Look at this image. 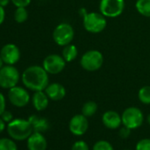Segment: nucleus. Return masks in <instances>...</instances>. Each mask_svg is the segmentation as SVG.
Returning a JSON list of instances; mask_svg holds the SVG:
<instances>
[{
  "label": "nucleus",
  "mask_w": 150,
  "mask_h": 150,
  "mask_svg": "<svg viewBox=\"0 0 150 150\" xmlns=\"http://www.w3.org/2000/svg\"><path fill=\"white\" fill-rule=\"evenodd\" d=\"M22 82L32 91H43L49 85V73L42 66H29L22 73Z\"/></svg>",
  "instance_id": "1"
},
{
  "label": "nucleus",
  "mask_w": 150,
  "mask_h": 150,
  "mask_svg": "<svg viewBox=\"0 0 150 150\" xmlns=\"http://www.w3.org/2000/svg\"><path fill=\"white\" fill-rule=\"evenodd\" d=\"M34 129L31 123L26 119L17 118L8 123L7 132L9 136L15 140H25L33 133Z\"/></svg>",
  "instance_id": "2"
},
{
  "label": "nucleus",
  "mask_w": 150,
  "mask_h": 150,
  "mask_svg": "<svg viewBox=\"0 0 150 150\" xmlns=\"http://www.w3.org/2000/svg\"><path fill=\"white\" fill-rule=\"evenodd\" d=\"M83 27L89 33H101L107 27L106 17L101 13H88L83 16Z\"/></svg>",
  "instance_id": "3"
},
{
  "label": "nucleus",
  "mask_w": 150,
  "mask_h": 150,
  "mask_svg": "<svg viewBox=\"0 0 150 150\" xmlns=\"http://www.w3.org/2000/svg\"><path fill=\"white\" fill-rule=\"evenodd\" d=\"M122 125L131 130L140 127L144 121V116L142 111L137 107L126 108L122 115Z\"/></svg>",
  "instance_id": "4"
},
{
  "label": "nucleus",
  "mask_w": 150,
  "mask_h": 150,
  "mask_svg": "<svg viewBox=\"0 0 150 150\" xmlns=\"http://www.w3.org/2000/svg\"><path fill=\"white\" fill-rule=\"evenodd\" d=\"M80 63L84 70L88 71H96L102 67L103 64V56L99 50H90L82 55Z\"/></svg>",
  "instance_id": "5"
},
{
  "label": "nucleus",
  "mask_w": 150,
  "mask_h": 150,
  "mask_svg": "<svg viewBox=\"0 0 150 150\" xmlns=\"http://www.w3.org/2000/svg\"><path fill=\"white\" fill-rule=\"evenodd\" d=\"M20 72L13 65H5L0 69V87L10 89L19 83Z\"/></svg>",
  "instance_id": "6"
},
{
  "label": "nucleus",
  "mask_w": 150,
  "mask_h": 150,
  "mask_svg": "<svg viewBox=\"0 0 150 150\" xmlns=\"http://www.w3.org/2000/svg\"><path fill=\"white\" fill-rule=\"evenodd\" d=\"M74 38V29L69 23L58 24L53 31V40L59 46L70 44Z\"/></svg>",
  "instance_id": "7"
},
{
  "label": "nucleus",
  "mask_w": 150,
  "mask_h": 150,
  "mask_svg": "<svg viewBox=\"0 0 150 150\" xmlns=\"http://www.w3.org/2000/svg\"><path fill=\"white\" fill-rule=\"evenodd\" d=\"M100 13L106 18H117L125 9L124 0H101L99 6Z\"/></svg>",
  "instance_id": "8"
},
{
  "label": "nucleus",
  "mask_w": 150,
  "mask_h": 150,
  "mask_svg": "<svg viewBox=\"0 0 150 150\" xmlns=\"http://www.w3.org/2000/svg\"><path fill=\"white\" fill-rule=\"evenodd\" d=\"M66 61L62 56L57 54H51L47 56L43 62L42 67L49 74H58L64 69Z\"/></svg>",
  "instance_id": "9"
},
{
  "label": "nucleus",
  "mask_w": 150,
  "mask_h": 150,
  "mask_svg": "<svg viewBox=\"0 0 150 150\" xmlns=\"http://www.w3.org/2000/svg\"><path fill=\"white\" fill-rule=\"evenodd\" d=\"M8 98L13 105L19 108L25 107L30 101V96L28 92L25 88L18 86L9 89Z\"/></svg>",
  "instance_id": "10"
},
{
  "label": "nucleus",
  "mask_w": 150,
  "mask_h": 150,
  "mask_svg": "<svg viewBox=\"0 0 150 150\" xmlns=\"http://www.w3.org/2000/svg\"><path fill=\"white\" fill-rule=\"evenodd\" d=\"M88 129V117L83 114L74 115L69 122V130L75 136L84 135Z\"/></svg>",
  "instance_id": "11"
},
{
  "label": "nucleus",
  "mask_w": 150,
  "mask_h": 150,
  "mask_svg": "<svg viewBox=\"0 0 150 150\" xmlns=\"http://www.w3.org/2000/svg\"><path fill=\"white\" fill-rule=\"evenodd\" d=\"M0 56H1L5 64L13 65L20 60L21 51L18 46L15 44L8 43L2 48L1 51H0Z\"/></svg>",
  "instance_id": "12"
},
{
  "label": "nucleus",
  "mask_w": 150,
  "mask_h": 150,
  "mask_svg": "<svg viewBox=\"0 0 150 150\" xmlns=\"http://www.w3.org/2000/svg\"><path fill=\"white\" fill-rule=\"evenodd\" d=\"M28 150H46L47 140L42 132H34L27 139Z\"/></svg>",
  "instance_id": "13"
},
{
  "label": "nucleus",
  "mask_w": 150,
  "mask_h": 150,
  "mask_svg": "<svg viewBox=\"0 0 150 150\" xmlns=\"http://www.w3.org/2000/svg\"><path fill=\"white\" fill-rule=\"evenodd\" d=\"M102 121L104 126L110 130L117 129L122 125L121 116L114 110H108L104 112L102 117Z\"/></svg>",
  "instance_id": "14"
},
{
  "label": "nucleus",
  "mask_w": 150,
  "mask_h": 150,
  "mask_svg": "<svg viewBox=\"0 0 150 150\" xmlns=\"http://www.w3.org/2000/svg\"><path fill=\"white\" fill-rule=\"evenodd\" d=\"M44 91L48 97L50 98V100L52 101H60L63 98H64L66 95V90L64 87L57 82L49 84Z\"/></svg>",
  "instance_id": "15"
},
{
  "label": "nucleus",
  "mask_w": 150,
  "mask_h": 150,
  "mask_svg": "<svg viewBox=\"0 0 150 150\" xmlns=\"http://www.w3.org/2000/svg\"><path fill=\"white\" fill-rule=\"evenodd\" d=\"M49 100L50 98L46 95L45 91H36L33 95L32 103L36 110L42 111L48 107Z\"/></svg>",
  "instance_id": "16"
},
{
  "label": "nucleus",
  "mask_w": 150,
  "mask_h": 150,
  "mask_svg": "<svg viewBox=\"0 0 150 150\" xmlns=\"http://www.w3.org/2000/svg\"><path fill=\"white\" fill-rule=\"evenodd\" d=\"M28 121L31 123L34 132H43L47 131L50 127V125H49V122L47 119L41 117L39 116H36V115H33V116L29 117Z\"/></svg>",
  "instance_id": "17"
},
{
  "label": "nucleus",
  "mask_w": 150,
  "mask_h": 150,
  "mask_svg": "<svg viewBox=\"0 0 150 150\" xmlns=\"http://www.w3.org/2000/svg\"><path fill=\"white\" fill-rule=\"evenodd\" d=\"M79 51L77 47L73 44H68L64 47V50L62 51V57L64 58L66 62H71L75 60L78 57Z\"/></svg>",
  "instance_id": "18"
},
{
  "label": "nucleus",
  "mask_w": 150,
  "mask_h": 150,
  "mask_svg": "<svg viewBox=\"0 0 150 150\" xmlns=\"http://www.w3.org/2000/svg\"><path fill=\"white\" fill-rule=\"evenodd\" d=\"M135 7L139 14L150 18V0H137Z\"/></svg>",
  "instance_id": "19"
},
{
  "label": "nucleus",
  "mask_w": 150,
  "mask_h": 150,
  "mask_svg": "<svg viewBox=\"0 0 150 150\" xmlns=\"http://www.w3.org/2000/svg\"><path fill=\"white\" fill-rule=\"evenodd\" d=\"M98 110V106L96 102L94 101H88L85 103L81 109V114H83L87 117H93Z\"/></svg>",
  "instance_id": "20"
},
{
  "label": "nucleus",
  "mask_w": 150,
  "mask_h": 150,
  "mask_svg": "<svg viewBox=\"0 0 150 150\" xmlns=\"http://www.w3.org/2000/svg\"><path fill=\"white\" fill-rule=\"evenodd\" d=\"M138 98L144 104H150V86L142 87L138 92Z\"/></svg>",
  "instance_id": "21"
},
{
  "label": "nucleus",
  "mask_w": 150,
  "mask_h": 150,
  "mask_svg": "<svg viewBox=\"0 0 150 150\" xmlns=\"http://www.w3.org/2000/svg\"><path fill=\"white\" fill-rule=\"evenodd\" d=\"M0 150H18L16 143L8 138L0 139Z\"/></svg>",
  "instance_id": "22"
},
{
  "label": "nucleus",
  "mask_w": 150,
  "mask_h": 150,
  "mask_svg": "<svg viewBox=\"0 0 150 150\" xmlns=\"http://www.w3.org/2000/svg\"><path fill=\"white\" fill-rule=\"evenodd\" d=\"M28 13L26 7H17L14 13V20L18 23H23L28 20Z\"/></svg>",
  "instance_id": "23"
},
{
  "label": "nucleus",
  "mask_w": 150,
  "mask_h": 150,
  "mask_svg": "<svg viewBox=\"0 0 150 150\" xmlns=\"http://www.w3.org/2000/svg\"><path fill=\"white\" fill-rule=\"evenodd\" d=\"M93 150H114V148L109 141L98 140L93 146Z\"/></svg>",
  "instance_id": "24"
},
{
  "label": "nucleus",
  "mask_w": 150,
  "mask_h": 150,
  "mask_svg": "<svg viewBox=\"0 0 150 150\" xmlns=\"http://www.w3.org/2000/svg\"><path fill=\"white\" fill-rule=\"evenodd\" d=\"M135 150H150V139H142L136 144Z\"/></svg>",
  "instance_id": "25"
},
{
  "label": "nucleus",
  "mask_w": 150,
  "mask_h": 150,
  "mask_svg": "<svg viewBox=\"0 0 150 150\" xmlns=\"http://www.w3.org/2000/svg\"><path fill=\"white\" fill-rule=\"evenodd\" d=\"M71 150H89L88 145L84 140H78L74 142L71 146Z\"/></svg>",
  "instance_id": "26"
},
{
  "label": "nucleus",
  "mask_w": 150,
  "mask_h": 150,
  "mask_svg": "<svg viewBox=\"0 0 150 150\" xmlns=\"http://www.w3.org/2000/svg\"><path fill=\"white\" fill-rule=\"evenodd\" d=\"M12 2L16 7H27L31 3V0H12Z\"/></svg>",
  "instance_id": "27"
},
{
  "label": "nucleus",
  "mask_w": 150,
  "mask_h": 150,
  "mask_svg": "<svg viewBox=\"0 0 150 150\" xmlns=\"http://www.w3.org/2000/svg\"><path fill=\"white\" fill-rule=\"evenodd\" d=\"M1 118L6 122V123H10L12 120H13V113L8 111V110H5L3 112V114L1 115Z\"/></svg>",
  "instance_id": "28"
},
{
  "label": "nucleus",
  "mask_w": 150,
  "mask_h": 150,
  "mask_svg": "<svg viewBox=\"0 0 150 150\" xmlns=\"http://www.w3.org/2000/svg\"><path fill=\"white\" fill-rule=\"evenodd\" d=\"M130 134H131V129H129V128H127V127H125V126H123V127L119 130V132H118V135H119L121 138H123V139L128 138V137L130 136Z\"/></svg>",
  "instance_id": "29"
},
{
  "label": "nucleus",
  "mask_w": 150,
  "mask_h": 150,
  "mask_svg": "<svg viewBox=\"0 0 150 150\" xmlns=\"http://www.w3.org/2000/svg\"><path fill=\"white\" fill-rule=\"evenodd\" d=\"M5 110H6V98L4 95L0 92V117H1V115Z\"/></svg>",
  "instance_id": "30"
},
{
  "label": "nucleus",
  "mask_w": 150,
  "mask_h": 150,
  "mask_svg": "<svg viewBox=\"0 0 150 150\" xmlns=\"http://www.w3.org/2000/svg\"><path fill=\"white\" fill-rule=\"evenodd\" d=\"M6 19V12H5V7L0 6V25H2L3 22L5 21Z\"/></svg>",
  "instance_id": "31"
},
{
  "label": "nucleus",
  "mask_w": 150,
  "mask_h": 150,
  "mask_svg": "<svg viewBox=\"0 0 150 150\" xmlns=\"http://www.w3.org/2000/svg\"><path fill=\"white\" fill-rule=\"evenodd\" d=\"M6 129V122L0 117V133H2Z\"/></svg>",
  "instance_id": "32"
},
{
  "label": "nucleus",
  "mask_w": 150,
  "mask_h": 150,
  "mask_svg": "<svg viewBox=\"0 0 150 150\" xmlns=\"http://www.w3.org/2000/svg\"><path fill=\"white\" fill-rule=\"evenodd\" d=\"M10 2V0H0V6H3V7H6Z\"/></svg>",
  "instance_id": "33"
},
{
  "label": "nucleus",
  "mask_w": 150,
  "mask_h": 150,
  "mask_svg": "<svg viewBox=\"0 0 150 150\" xmlns=\"http://www.w3.org/2000/svg\"><path fill=\"white\" fill-rule=\"evenodd\" d=\"M3 64H4V61L1 57V56H0V69H1L3 67Z\"/></svg>",
  "instance_id": "34"
},
{
  "label": "nucleus",
  "mask_w": 150,
  "mask_h": 150,
  "mask_svg": "<svg viewBox=\"0 0 150 150\" xmlns=\"http://www.w3.org/2000/svg\"><path fill=\"white\" fill-rule=\"evenodd\" d=\"M146 120H147V122H148V124L150 125V114L147 116V117H146Z\"/></svg>",
  "instance_id": "35"
},
{
  "label": "nucleus",
  "mask_w": 150,
  "mask_h": 150,
  "mask_svg": "<svg viewBox=\"0 0 150 150\" xmlns=\"http://www.w3.org/2000/svg\"><path fill=\"white\" fill-rule=\"evenodd\" d=\"M125 150H129V149H125Z\"/></svg>",
  "instance_id": "36"
}]
</instances>
